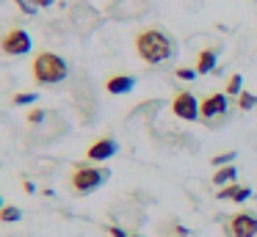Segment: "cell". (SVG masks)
Returning a JSON list of instances; mask_svg holds the SVG:
<instances>
[{
    "label": "cell",
    "mask_w": 257,
    "mask_h": 237,
    "mask_svg": "<svg viewBox=\"0 0 257 237\" xmlns=\"http://www.w3.org/2000/svg\"><path fill=\"white\" fill-rule=\"evenodd\" d=\"M136 53H139L141 61H147L152 66L166 64V61L174 58V39L161 28H144L136 36Z\"/></svg>",
    "instance_id": "obj_1"
},
{
    "label": "cell",
    "mask_w": 257,
    "mask_h": 237,
    "mask_svg": "<svg viewBox=\"0 0 257 237\" xmlns=\"http://www.w3.org/2000/svg\"><path fill=\"white\" fill-rule=\"evenodd\" d=\"M31 69H34V80L42 83V86H58V83H64L69 77V64L61 58V55L50 53V50L36 53Z\"/></svg>",
    "instance_id": "obj_2"
},
{
    "label": "cell",
    "mask_w": 257,
    "mask_h": 237,
    "mask_svg": "<svg viewBox=\"0 0 257 237\" xmlns=\"http://www.w3.org/2000/svg\"><path fill=\"white\" fill-rule=\"evenodd\" d=\"M108 168H100V165H89V163H75L72 174H69V187H72L78 196H86V193L97 190L100 185H105Z\"/></svg>",
    "instance_id": "obj_3"
},
{
    "label": "cell",
    "mask_w": 257,
    "mask_h": 237,
    "mask_svg": "<svg viewBox=\"0 0 257 237\" xmlns=\"http://www.w3.org/2000/svg\"><path fill=\"white\" fill-rule=\"evenodd\" d=\"M31 47H34V39L23 28H12V31L3 33V39H0V50L6 55H28Z\"/></svg>",
    "instance_id": "obj_4"
},
{
    "label": "cell",
    "mask_w": 257,
    "mask_h": 237,
    "mask_svg": "<svg viewBox=\"0 0 257 237\" xmlns=\"http://www.w3.org/2000/svg\"><path fill=\"white\" fill-rule=\"evenodd\" d=\"M172 110H174V116H177V119H183V121H196V119H202V113H199V99H196L191 91H177V94H174Z\"/></svg>",
    "instance_id": "obj_5"
},
{
    "label": "cell",
    "mask_w": 257,
    "mask_h": 237,
    "mask_svg": "<svg viewBox=\"0 0 257 237\" xmlns=\"http://www.w3.org/2000/svg\"><path fill=\"white\" fill-rule=\"evenodd\" d=\"M69 22H72V28L80 36H86V28H89V33L97 28V11L89 3H75L69 9Z\"/></svg>",
    "instance_id": "obj_6"
},
{
    "label": "cell",
    "mask_w": 257,
    "mask_h": 237,
    "mask_svg": "<svg viewBox=\"0 0 257 237\" xmlns=\"http://www.w3.org/2000/svg\"><path fill=\"white\" fill-rule=\"evenodd\" d=\"M227 108H229V97L227 94H210L199 102V113L205 121H213V119H224L227 116Z\"/></svg>",
    "instance_id": "obj_7"
},
{
    "label": "cell",
    "mask_w": 257,
    "mask_h": 237,
    "mask_svg": "<svg viewBox=\"0 0 257 237\" xmlns=\"http://www.w3.org/2000/svg\"><path fill=\"white\" fill-rule=\"evenodd\" d=\"M232 237H257V215L254 212H235L227 223Z\"/></svg>",
    "instance_id": "obj_8"
},
{
    "label": "cell",
    "mask_w": 257,
    "mask_h": 237,
    "mask_svg": "<svg viewBox=\"0 0 257 237\" xmlns=\"http://www.w3.org/2000/svg\"><path fill=\"white\" fill-rule=\"evenodd\" d=\"M116 152H119V143L113 141L111 135H105V138H97V141L86 149V157H89L91 163H102V160H111Z\"/></svg>",
    "instance_id": "obj_9"
},
{
    "label": "cell",
    "mask_w": 257,
    "mask_h": 237,
    "mask_svg": "<svg viewBox=\"0 0 257 237\" xmlns=\"http://www.w3.org/2000/svg\"><path fill=\"white\" fill-rule=\"evenodd\" d=\"M105 88L111 94H130L136 88V77L133 75H111L105 83Z\"/></svg>",
    "instance_id": "obj_10"
},
{
    "label": "cell",
    "mask_w": 257,
    "mask_h": 237,
    "mask_svg": "<svg viewBox=\"0 0 257 237\" xmlns=\"http://www.w3.org/2000/svg\"><path fill=\"white\" fill-rule=\"evenodd\" d=\"M216 58H218V50L216 47H207L199 53V58H196V72L199 75H207V72L216 69Z\"/></svg>",
    "instance_id": "obj_11"
},
{
    "label": "cell",
    "mask_w": 257,
    "mask_h": 237,
    "mask_svg": "<svg viewBox=\"0 0 257 237\" xmlns=\"http://www.w3.org/2000/svg\"><path fill=\"white\" fill-rule=\"evenodd\" d=\"M235 174H238V171H235V165H232V163H229V165H221V168H218L216 174H213V185H218V187L232 185V182H235Z\"/></svg>",
    "instance_id": "obj_12"
},
{
    "label": "cell",
    "mask_w": 257,
    "mask_h": 237,
    "mask_svg": "<svg viewBox=\"0 0 257 237\" xmlns=\"http://www.w3.org/2000/svg\"><path fill=\"white\" fill-rule=\"evenodd\" d=\"M20 218H23V212H20V207H14V204L0 209V220H3V223H14V220H20Z\"/></svg>",
    "instance_id": "obj_13"
},
{
    "label": "cell",
    "mask_w": 257,
    "mask_h": 237,
    "mask_svg": "<svg viewBox=\"0 0 257 237\" xmlns=\"http://www.w3.org/2000/svg\"><path fill=\"white\" fill-rule=\"evenodd\" d=\"M254 105H257V97H254V94L240 91V97H238V108H240V110H251Z\"/></svg>",
    "instance_id": "obj_14"
},
{
    "label": "cell",
    "mask_w": 257,
    "mask_h": 237,
    "mask_svg": "<svg viewBox=\"0 0 257 237\" xmlns=\"http://www.w3.org/2000/svg\"><path fill=\"white\" fill-rule=\"evenodd\" d=\"M240 83H243V77H240V75L229 77V83H227V94H229V97H240Z\"/></svg>",
    "instance_id": "obj_15"
},
{
    "label": "cell",
    "mask_w": 257,
    "mask_h": 237,
    "mask_svg": "<svg viewBox=\"0 0 257 237\" xmlns=\"http://www.w3.org/2000/svg\"><path fill=\"white\" fill-rule=\"evenodd\" d=\"M36 102V94L34 91H23V94H14L12 105H34Z\"/></svg>",
    "instance_id": "obj_16"
},
{
    "label": "cell",
    "mask_w": 257,
    "mask_h": 237,
    "mask_svg": "<svg viewBox=\"0 0 257 237\" xmlns=\"http://www.w3.org/2000/svg\"><path fill=\"white\" fill-rule=\"evenodd\" d=\"M196 75H199V72L188 69V66H177V69H174V77H177V80H194Z\"/></svg>",
    "instance_id": "obj_17"
},
{
    "label": "cell",
    "mask_w": 257,
    "mask_h": 237,
    "mask_svg": "<svg viewBox=\"0 0 257 237\" xmlns=\"http://www.w3.org/2000/svg\"><path fill=\"white\" fill-rule=\"evenodd\" d=\"M45 119H47L45 110H31V113H28V124H31V127H39Z\"/></svg>",
    "instance_id": "obj_18"
},
{
    "label": "cell",
    "mask_w": 257,
    "mask_h": 237,
    "mask_svg": "<svg viewBox=\"0 0 257 237\" xmlns=\"http://www.w3.org/2000/svg\"><path fill=\"white\" fill-rule=\"evenodd\" d=\"M232 160H235V152H224V154H218V157H213V165H218V168H221V165L232 163Z\"/></svg>",
    "instance_id": "obj_19"
},
{
    "label": "cell",
    "mask_w": 257,
    "mask_h": 237,
    "mask_svg": "<svg viewBox=\"0 0 257 237\" xmlns=\"http://www.w3.org/2000/svg\"><path fill=\"white\" fill-rule=\"evenodd\" d=\"M235 190H238V185H227V187H218V193H216V198H229V201H232V196H235Z\"/></svg>",
    "instance_id": "obj_20"
},
{
    "label": "cell",
    "mask_w": 257,
    "mask_h": 237,
    "mask_svg": "<svg viewBox=\"0 0 257 237\" xmlns=\"http://www.w3.org/2000/svg\"><path fill=\"white\" fill-rule=\"evenodd\" d=\"M249 196H251V190H249V187H240V185H238V190H235L232 201H246Z\"/></svg>",
    "instance_id": "obj_21"
},
{
    "label": "cell",
    "mask_w": 257,
    "mask_h": 237,
    "mask_svg": "<svg viewBox=\"0 0 257 237\" xmlns=\"http://www.w3.org/2000/svg\"><path fill=\"white\" fill-rule=\"evenodd\" d=\"M108 231H111L113 237H130L127 231H124V226H108Z\"/></svg>",
    "instance_id": "obj_22"
},
{
    "label": "cell",
    "mask_w": 257,
    "mask_h": 237,
    "mask_svg": "<svg viewBox=\"0 0 257 237\" xmlns=\"http://www.w3.org/2000/svg\"><path fill=\"white\" fill-rule=\"evenodd\" d=\"M36 9H45V6H53V0H34Z\"/></svg>",
    "instance_id": "obj_23"
},
{
    "label": "cell",
    "mask_w": 257,
    "mask_h": 237,
    "mask_svg": "<svg viewBox=\"0 0 257 237\" xmlns=\"http://www.w3.org/2000/svg\"><path fill=\"white\" fill-rule=\"evenodd\" d=\"M3 207H6V204H3V198H0V209H3Z\"/></svg>",
    "instance_id": "obj_24"
},
{
    "label": "cell",
    "mask_w": 257,
    "mask_h": 237,
    "mask_svg": "<svg viewBox=\"0 0 257 237\" xmlns=\"http://www.w3.org/2000/svg\"><path fill=\"white\" fill-rule=\"evenodd\" d=\"M130 237H141V234H130Z\"/></svg>",
    "instance_id": "obj_25"
}]
</instances>
